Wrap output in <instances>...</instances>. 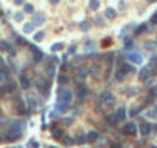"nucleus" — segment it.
Returning a JSON list of instances; mask_svg holds the SVG:
<instances>
[{
	"instance_id": "obj_19",
	"label": "nucleus",
	"mask_w": 157,
	"mask_h": 148,
	"mask_svg": "<svg viewBox=\"0 0 157 148\" xmlns=\"http://www.w3.org/2000/svg\"><path fill=\"white\" fill-rule=\"evenodd\" d=\"M106 122H110L111 125H114L117 122V116L115 114H106Z\"/></svg>"
},
{
	"instance_id": "obj_35",
	"label": "nucleus",
	"mask_w": 157,
	"mask_h": 148,
	"mask_svg": "<svg viewBox=\"0 0 157 148\" xmlns=\"http://www.w3.org/2000/svg\"><path fill=\"white\" fill-rule=\"evenodd\" d=\"M25 11H26V12H34V6L29 5V3H28V5H25Z\"/></svg>"
},
{
	"instance_id": "obj_8",
	"label": "nucleus",
	"mask_w": 157,
	"mask_h": 148,
	"mask_svg": "<svg viewBox=\"0 0 157 148\" xmlns=\"http://www.w3.org/2000/svg\"><path fill=\"white\" fill-rule=\"evenodd\" d=\"M51 133H52V137H56V139H62V128L57 125H54L52 128H51Z\"/></svg>"
},
{
	"instance_id": "obj_15",
	"label": "nucleus",
	"mask_w": 157,
	"mask_h": 148,
	"mask_svg": "<svg viewBox=\"0 0 157 148\" xmlns=\"http://www.w3.org/2000/svg\"><path fill=\"white\" fill-rule=\"evenodd\" d=\"M105 16L108 17V19H115L117 17V12H115V9L114 8H106V11H105Z\"/></svg>"
},
{
	"instance_id": "obj_21",
	"label": "nucleus",
	"mask_w": 157,
	"mask_h": 148,
	"mask_svg": "<svg viewBox=\"0 0 157 148\" xmlns=\"http://www.w3.org/2000/svg\"><path fill=\"white\" fill-rule=\"evenodd\" d=\"M99 6H100V2H99V0H90V8H91L92 11L99 9Z\"/></svg>"
},
{
	"instance_id": "obj_28",
	"label": "nucleus",
	"mask_w": 157,
	"mask_h": 148,
	"mask_svg": "<svg viewBox=\"0 0 157 148\" xmlns=\"http://www.w3.org/2000/svg\"><path fill=\"white\" fill-rule=\"evenodd\" d=\"M145 48H148V50H154V48H156V42H151V40H148V42H145Z\"/></svg>"
},
{
	"instance_id": "obj_32",
	"label": "nucleus",
	"mask_w": 157,
	"mask_h": 148,
	"mask_svg": "<svg viewBox=\"0 0 157 148\" xmlns=\"http://www.w3.org/2000/svg\"><path fill=\"white\" fill-rule=\"evenodd\" d=\"M76 142H77V144H83V142H86V136H83V134H80V136L76 139Z\"/></svg>"
},
{
	"instance_id": "obj_20",
	"label": "nucleus",
	"mask_w": 157,
	"mask_h": 148,
	"mask_svg": "<svg viewBox=\"0 0 157 148\" xmlns=\"http://www.w3.org/2000/svg\"><path fill=\"white\" fill-rule=\"evenodd\" d=\"M148 31V26H146V23H142L137 29H135V34H143V32H146Z\"/></svg>"
},
{
	"instance_id": "obj_25",
	"label": "nucleus",
	"mask_w": 157,
	"mask_h": 148,
	"mask_svg": "<svg viewBox=\"0 0 157 148\" xmlns=\"http://www.w3.org/2000/svg\"><path fill=\"white\" fill-rule=\"evenodd\" d=\"M0 50H3V51H9V50H11V46L8 45V42H6V40H3V42H0Z\"/></svg>"
},
{
	"instance_id": "obj_11",
	"label": "nucleus",
	"mask_w": 157,
	"mask_h": 148,
	"mask_svg": "<svg viewBox=\"0 0 157 148\" xmlns=\"http://www.w3.org/2000/svg\"><path fill=\"white\" fill-rule=\"evenodd\" d=\"M140 133L143 134V136H148V134L151 133V125H149V124H142V126H140Z\"/></svg>"
},
{
	"instance_id": "obj_38",
	"label": "nucleus",
	"mask_w": 157,
	"mask_h": 148,
	"mask_svg": "<svg viewBox=\"0 0 157 148\" xmlns=\"http://www.w3.org/2000/svg\"><path fill=\"white\" fill-rule=\"evenodd\" d=\"M17 42H19V45H28V43H26V40H25V39H20V37L17 39Z\"/></svg>"
},
{
	"instance_id": "obj_41",
	"label": "nucleus",
	"mask_w": 157,
	"mask_h": 148,
	"mask_svg": "<svg viewBox=\"0 0 157 148\" xmlns=\"http://www.w3.org/2000/svg\"><path fill=\"white\" fill-rule=\"evenodd\" d=\"M151 23H157V12H156V14L151 17Z\"/></svg>"
},
{
	"instance_id": "obj_13",
	"label": "nucleus",
	"mask_w": 157,
	"mask_h": 148,
	"mask_svg": "<svg viewBox=\"0 0 157 148\" xmlns=\"http://www.w3.org/2000/svg\"><path fill=\"white\" fill-rule=\"evenodd\" d=\"M97 139H99V133L97 131H91V133H88V136H86L88 142H95Z\"/></svg>"
},
{
	"instance_id": "obj_31",
	"label": "nucleus",
	"mask_w": 157,
	"mask_h": 148,
	"mask_svg": "<svg viewBox=\"0 0 157 148\" xmlns=\"http://www.w3.org/2000/svg\"><path fill=\"white\" fill-rule=\"evenodd\" d=\"M90 28H91V26H90V23H88V22H82L80 23V29L82 31H88Z\"/></svg>"
},
{
	"instance_id": "obj_26",
	"label": "nucleus",
	"mask_w": 157,
	"mask_h": 148,
	"mask_svg": "<svg viewBox=\"0 0 157 148\" xmlns=\"http://www.w3.org/2000/svg\"><path fill=\"white\" fill-rule=\"evenodd\" d=\"M94 48H95V45H94V43H91V42H90V43H86V45L83 46V50H85L86 52H91V51H94Z\"/></svg>"
},
{
	"instance_id": "obj_45",
	"label": "nucleus",
	"mask_w": 157,
	"mask_h": 148,
	"mask_svg": "<svg viewBox=\"0 0 157 148\" xmlns=\"http://www.w3.org/2000/svg\"><path fill=\"white\" fill-rule=\"evenodd\" d=\"M14 3H16V5H22L23 0H14Z\"/></svg>"
},
{
	"instance_id": "obj_42",
	"label": "nucleus",
	"mask_w": 157,
	"mask_h": 148,
	"mask_svg": "<svg viewBox=\"0 0 157 148\" xmlns=\"http://www.w3.org/2000/svg\"><path fill=\"white\" fill-rule=\"evenodd\" d=\"M76 50H77V46H76V45L70 46V52H76Z\"/></svg>"
},
{
	"instance_id": "obj_5",
	"label": "nucleus",
	"mask_w": 157,
	"mask_h": 148,
	"mask_svg": "<svg viewBox=\"0 0 157 148\" xmlns=\"http://www.w3.org/2000/svg\"><path fill=\"white\" fill-rule=\"evenodd\" d=\"M20 134H22V131H16V130H8L6 131V140L8 142H16V140L20 139Z\"/></svg>"
},
{
	"instance_id": "obj_24",
	"label": "nucleus",
	"mask_w": 157,
	"mask_h": 148,
	"mask_svg": "<svg viewBox=\"0 0 157 148\" xmlns=\"http://www.w3.org/2000/svg\"><path fill=\"white\" fill-rule=\"evenodd\" d=\"M59 83L60 85H66L68 83V77L65 76V74H59Z\"/></svg>"
},
{
	"instance_id": "obj_33",
	"label": "nucleus",
	"mask_w": 157,
	"mask_h": 148,
	"mask_svg": "<svg viewBox=\"0 0 157 148\" xmlns=\"http://www.w3.org/2000/svg\"><path fill=\"white\" fill-rule=\"evenodd\" d=\"M62 142H63L65 145H71V144H72V139H71V137H63V136H62Z\"/></svg>"
},
{
	"instance_id": "obj_29",
	"label": "nucleus",
	"mask_w": 157,
	"mask_h": 148,
	"mask_svg": "<svg viewBox=\"0 0 157 148\" xmlns=\"http://www.w3.org/2000/svg\"><path fill=\"white\" fill-rule=\"evenodd\" d=\"M62 48H63V45H62V43H54V45L51 46V50H52L54 52H56V51H60Z\"/></svg>"
},
{
	"instance_id": "obj_39",
	"label": "nucleus",
	"mask_w": 157,
	"mask_h": 148,
	"mask_svg": "<svg viewBox=\"0 0 157 148\" xmlns=\"http://www.w3.org/2000/svg\"><path fill=\"white\" fill-rule=\"evenodd\" d=\"M133 46H134V43H133V42H128V43L125 45V50H131Z\"/></svg>"
},
{
	"instance_id": "obj_30",
	"label": "nucleus",
	"mask_w": 157,
	"mask_h": 148,
	"mask_svg": "<svg viewBox=\"0 0 157 148\" xmlns=\"http://www.w3.org/2000/svg\"><path fill=\"white\" fill-rule=\"evenodd\" d=\"M66 106H68V105H65V103H57V106H56V110H57L59 113H63V111L66 110Z\"/></svg>"
},
{
	"instance_id": "obj_48",
	"label": "nucleus",
	"mask_w": 157,
	"mask_h": 148,
	"mask_svg": "<svg viewBox=\"0 0 157 148\" xmlns=\"http://www.w3.org/2000/svg\"><path fill=\"white\" fill-rule=\"evenodd\" d=\"M148 2H149V3H153V2H157V0H148Z\"/></svg>"
},
{
	"instance_id": "obj_7",
	"label": "nucleus",
	"mask_w": 157,
	"mask_h": 148,
	"mask_svg": "<svg viewBox=\"0 0 157 148\" xmlns=\"http://www.w3.org/2000/svg\"><path fill=\"white\" fill-rule=\"evenodd\" d=\"M37 88H39V91L42 94H48V91H49V85H48L45 80H39V82H37Z\"/></svg>"
},
{
	"instance_id": "obj_4",
	"label": "nucleus",
	"mask_w": 157,
	"mask_h": 148,
	"mask_svg": "<svg viewBox=\"0 0 157 148\" xmlns=\"http://www.w3.org/2000/svg\"><path fill=\"white\" fill-rule=\"evenodd\" d=\"M123 133H126L128 136H135V134H137V125H135L134 122H128V124H125V126H123Z\"/></svg>"
},
{
	"instance_id": "obj_9",
	"label": "nucleus",
	"mask_w": 157,
	"mask_h": 148,
	"mask_svg": "<svg viewBox=\"0 0 157 148\" xmlns=\"http://www.w3.org/2000/svg\"><path fill=\"white\" fill-rule=\"evenodd\" d=\"M88 96V88L85 85H82V86H79V91H77V97L79 99H85Z\"/></svg>"
},
{
	"instance_id": "obj_51",
	"label": "nucleus",
	"mask_w": 157,
	"mask_h": 148,
	"mask_svg": "<svg viewBox=\"0 0 157 148\" xmlns=\"http://www.w3.org/2000/svg\"><path fill=\"white\" fill-rule=\"evenodd\" d=\"M52 148H54V147H52Z\"/></svg>"
},
{
	"instance_id": "obj_1",
	"label": "nucleus",
	"mask_w": 157,
	"mask_h": 148,
	"mask_svg": "<svg viewBox=\"0 0 157 148\" xmlns=\"http://www.w3.org/2000/svg\"><path fill=\"white\" fill-rule=\"evenodd\" d=\"M57 97H59V103L68 105L71 102V99H72V93L70 90H66V88H60L59 93H57Z\"/></svg>"
},
{
	"instance_id": "obj_34",
	"label": "nucleus",
	"mask_w": 157,
	"mask_h": 148,
	"mask_svg": "<svg viewBox=\"0 0 157 148\" xmlns=\"http://www.w3.org/2000/svg\"><path fill=\"white\" fill-rule=\"evenodd\" d=\"M111 43H113V40H111V39H105L103 42H102V46H103V48H106V46H110Z\"/></svg>"
},
{
	"instance_id": "obj_27",
	"label": "nucleus",
	"mask_w": 157,
	"mask_h": 148,
	"mask_svg": "<svg viewBox=\"0 0 157 148\" xmlns=\"http://www.w3.org/2000/svg\"><path fill=\"white\" fill-rule=\"evenodd\" d=\"M46 74H48V76H49V77H52L54 74H56V68H54L52 65H49V66H48V68H46Z\"/></svg>"
},
{
	"instance_id": "obj_37",
	"label": "nucleus",
	"mask_w": 157,
	"mask_h": 148,
	"mask_svg": "<svg viewBox=\"0 0 157 148\" xmlns=\"http://www.w3.org/2000/svg\"><path fill=\"white\" fill-rule=\"evenodd\" d=\"M129 114H131V116H137V114H139V108H131Z\"/></svg>"
},
{
	"instance_id": "obj_22",
	"label": "nucleus",
	"mask_w": 157,
	"mask_h": 148,
	"mask_svg": "<svg viewBox=\"0 0 157 148\" xmlns=\"http://www.w3.org/2000/svg\"><path fill=\"white\" fill-rule=\"evenodd\" d=\"M43 36H45V32H43V31H39V32H36V34H34V40H36V42H42V40H43Z\"/></svg>"
},
{
	"instance_id": "obj_40",
	"label": "nucleus",
	"mask_w": 157,
	"mask_h": 148,
	"mask_svg": "<svg viewBox=\"0 0 157 148\" xmlns=\"http://www.w3.org/2000/svg\"><path fill=\"white\" fill-rule=\"evenodd\" d=\"M29 145H31V147H34V148H37V147H39V142H36V140H31Z\"/></svg>"
},
{
	"instance_id": "obj_6",
	"label": "nucleus",
	"mask_w": 157,
	"mask_h": 148,
	"mask_svg": "<svg viewBox=\"0 0 157 148\" xmlns=\"http://www.w3.org/2000/svg\"><path fill=\"white\" fill-rule=\"evenodd\" d=\"M45 22V16L42 14V12H34V17H32V25L34 26H39V25H42Z\"/></svg>"
},
{
	"instance_id": "obj_43",
	"label": "nucleus",
	"mask_w": 157,
	"mask_h": 148,
	"mask_svg": "<svg viewBox=\"0 0 157 148\" xmlns=\"http://www.w3.org/2000/svg\"><path fill=\"white\" fill-rule=\"evenodd\" d=\"M110 148H122V145H120V144H113Z\"/></svg>"
},
{
	"instance_id": "obj_44",
	"label": "nucleus",
	"mask_w": 157,
	"mask_h": 148,
	"mask_svg": "<svg viewBox=\"0 0 157 148\" xmlns=\"http://www.w3.org/2000/svg\"><path fill=\"white\" fill-rule=\"evenodd\" d=\"M97 23H99L100 26H103V20H102L100 17H97Z\"/></svg>"
},
{
	"instance_id": "obj_10",
	"label": "nucleus",
	"mask_w": 157,
	"mask_h": 148,
	"mask_svg": "<svg viewBox=\"0 0 157 148\" xmlns=\"http://www.w3.org/2000/svg\"><path fill=\"white\" fill-rule=\"evenodd\" d=\"M128 57H129V60L134 62V63H140V62H142V56L139 54V52H131Z\"/></svg>"
},
{
	"instance_id": "obj_3",
	"label": "nucleus",
	"mask_w": 157,
	"mask_h": 148,
	"mask_svg": "<svg viewBox=\"0 0 157 148\" xmlns=\"http://www.w3.org/2000/svg\"><path fill=\"white\" fill-rule=\"evenodd\" d=\"M100 102L105 103V105H113L114 103V96L110 91H103L100 94Z\"/></svg>"
},
{
	"instance_id": "obj_2",
	"label": "nucleus",
	"mask_w": 157,
	"mask_h": 148,
	"mask_svg": "<svg viewBox=\"0 0 157 148\" xmlns=\"http://www.w3.org/2000/svg\"><path fill=\"white\" fill-rule=\"evenodd\" d=\"M131 71H134V68L131 65H128V63H122L119 68H117V73H115V77H117L119 80L122 79H125L126 77V74H129Z\"/></svg>"
},
{
	"instance_id": "obj_17",
	"label": "nucleus",
	"mask_w": 157,
	"mask_h": 148,
	"mask_svg": "<svg viewBox=\"0 0 157 148\" xmlns=\"http://www.w3.org/2000/svg\"><path fill=\"white\" fill-rule=\"evenodd\" d=\"M20 85H22V88H29V80L26 79L25 76H20Z\"/></svg>"
},
{
	"instance_id": "obj_50",
	"label": "nucleus",
	"mask_w": 157,
	"mask_h": 148,
	"mask_svg": "<svg viewBox=\"0 0 157 148\" xmlns=\"http://www.w3.org/2000/svg\"><path fill=\"white\" fill-rule=\"evenodd\" d=\"M151 148H157V147H151Z\"/></svg>"
},
{
	"instance_id": "obj_36",
	"label": "nucleus",
	"mask_w": 157,
	"mask_h": 148,
	"mask_svg": "<svg viewBox=\"0 0 157 148\" xmlns=\"http://www.w3.org/2000/svg\"><path fill=\"white\" fill-rule=\"evenodd\" d=\"M14 19L17 20V22H20V20L23 19V14H22V12H16V14H14Z\"/></svg>"
},
{
	"instance_id": "obj_14",
	"label": "nucleus",
	"mask_w": 157,
	"mask_h": 148,
	"mask_svg": "<svg viewBox=\"0 0 157 148\" xmlns=\"http://www.w3.org/2000/svg\"><path fill=\"white\" fill-rule=\"evenodd\" d=\"M8 77H9V71H8V70H6V68L0 70V83H3Z\"/></svg>"
},
{
	"instance_id": "obj_46",
	"label": "nucleus",
	"mask_w": 157,
	"mask_h": 148,
	"mask_svg": "<svg viewBox=\"0 0 157 148\" xmlns=\"http://www.w3.org/2000/svg\"><path fill=\"white\" fill-rule=\"evenodd\" d=\"M49 2H51V3H52V5H57V3H59V2H60V0H49Z\"/></svg>"
},
{
	"instance_id": "obj_18",
	"label": "nucleus",
	"mask_w": 157,
	"mask_h": 148,
	"mask_svg": "<svg viewBox=\"0 0 157 148\" xmlns=\"http://www.w3.org/2000/svg\"><path fill=\"white\" fill-rule=\"evenodd\" d=\"M115 116H117V120H123L125 119V108H122V106H120V108L115 111Z\"/></svg>"
},
{
	"instance_id": "obj_47",
	"label": "nucleus",
	"mask_w": 157,
	"mask_h": 148,
	"mask_svg": "<svg viewBox=\"0 0 157 148\" xmlns=\"http://www.w3.org/2000/svg\"><path fill=\"white\" fill-rule=\"evenodd\" d=\"M0 66H3V60H2V57H0Z\"/></svg>"
},
{
	"instance_id": "obj_16",
	"label": "nucleus",
	"mask_w": 157,
	"mask_h": 148,
	"mask_svg": "<svg viewBox=\"0 0 157 148\" xmlns=\"http://www.w3.org/2000/svg\"><path fill=\"white\" fill-rule=\"evenodd\" d=\"M140 80H146L148 77H149V68H148V66H145V68H142L140 70Z\"/></svg>"
},
{
	"instance_id": "obj_12",
	"label": "nucleus",
	"mask_w": 157,
	"mask_h": 148,
	"mask_svg": "<svg viewBox=\"0 0 157 148\" xmlns=\"http://www.w3.org/2000/svg\"><path fill=\"white\" fill-rule=\"evenodd\" d=\"M32 54H34V60H36V62H40V60L43 59V54L39 51V48H36V46L32 48Z\"/></svg>"
},
{
	"instance_id": "obj_23",
	"label": "nucleus",
	"mask_w": 157,
	"mask_h": 148,
	"mask_svg": "<svg viewBox=\"0 0 157 148\" xmlns=\"http://www.w3.org/2000/svg\"><path fill=\"white\" fill-rule=\"evenodd\" d=\"M32 29H34V25H32V23H25V26H23V32L29 34V32H32Z\"/></svg>"
},
{
	"instance_id": "obj_49",
	"label": "nucleus",
	"mask_w": 157,
	"mask_h": 148,
	"mask_svg": "<svg viewBox=\"0 0 157 148\" xmlns=\"http://www.w3.org/2000/svg\"><path fill=\"white\" fill-rule=\"evenodd\" d=\"M2 139H3V137H2V136H0V142H2Z\"/></svg>"
}]
</instances>
